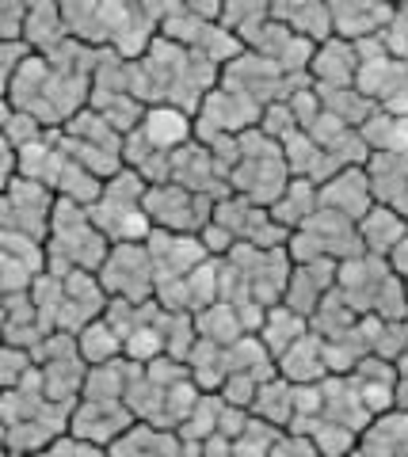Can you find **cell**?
<instances>
[{
  "label": "cell",
  "mask_w": 408,
  "mask_h": 457,
  "mask_svg": "<svg viewBox=\"0 0 408 457\" xmlns=\"http://www.w3.org/2000/svg\"><path fill=\"white\" fill-rule=\"evenodd\" d=\"M397 16L393 0H329V20L347 42H362L367 35L386 31Z\"/></svg>",
  "instance_id": "obj_1"
},
{
  "label": "cell",
  "mask_w": 408,
  "mask_h": 457,
  "mask_svg": "<svg viewBox=\"0 0 408 457\" xmlns=\"http://www.w3.org/2000/svg\"><path fill=\"white\" fill-rule=\"evenodd\" d=\"M393 4H408V0H393Z\"/></svg>",
  "instance_id": "obj_6"
},
{
  "label": "cell",
  "mask_w": 408,
  "mask_h": 457,
  "mask_svg": "<svg viewBox=\"0 0 408 457\" xmlns=\"http://www.w3.org/2000/svg\"><path fill=\"white\" fill-rule=\"evenodd\" d=\"M374 206V191H371V179L367 171L359 168H344L336 171V176L325 183V191H321V210H332V213H367Z\"/></svg>",
  "instance_id": "obj_2"
},
{
  "label": "cell",
  "mask_w": 408,
  "mask_h": 457,
  "mask_svg": "<svg viewBox=\"0 0 408 457\" xmlns=\"http://www.w3.org/2000/svg\"><path fill=\"white\" fill-rule=\"evenodd\" d=\"M137 134L149 141V149L172 153L179 145H187L191 119H187V111H179V107H149L142 114V130H137Z\"/></svg>",
  "instance_id": "obj_3"
},
{
  "label": "cell",
  "mask_w": 408,
  "mask_h": 457,
  "mask_svg": "<svg viewBox=\"0 0 408 457\" xmlns=\"http://www.w3.org/2000/svg\"><path fill=\"white\" fill-rule=\"evenodd\" d=\"M77 351L92 366H104V362H115V354L122 351V339L107 320H88L77 332Z\"/></svg>",
  "instance_id": "obj_4"
},
{
  "label": "cell",
  "mask_w": 408,
  "mask_h": 457,
  "mask_svg": "<svg viewBox=\"0 0 408 457\" xmlns=\"http://www.w3.org/2000/svg\"><path fill=\"white\" fill-rule=\"evenodd\" d=\"M31 457H104V450L73 435V438H54L46 450H38V453H31Z\"/></svg>",
  "instance_id": "obj_5"
}]
</instances>
